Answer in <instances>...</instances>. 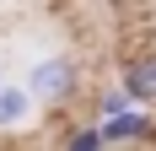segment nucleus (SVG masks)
<instances>
[{"label":"nucleus","instance_id":"2","mask_svg":"<svg viewBox=\"0 0 156 151\" xmlns=\"http://www.w3.org/2000/svg\"><path fill=\"white\" fill-rule=\"evenodd\" d=\"M97 124H102V140H108V146L156 140V119H151L145 103H129V108H119V113H108V119H97Z\"/></svg>","mask_w":156,"mask_h":151},{"label":"nucleus","instance_id":"4","mask_svg":"<svg viewBox=\"0 0 156 151\" xmlns=\"http://www.w3.org/2000/svg\"><path fill=\"white\" fill-rule=\"evenodd\" d=\"M32 103H38V97H32L27 81H22V87H16V81H0V130H22V124L32 119Z\"/></svg>","mask_w":156,"mask_h":151},{"label":"nucleus","instance_id":"3","mask_svg":"<svg viewBox=\"0 0 156 151\" xmlns=\"http://www.w3.org/2000/svg\"><path fill=\"white\" fill-rule=\"evenodd\" d=\"M119 81H124V92L135 97V103L156 108V54H135V60H124Z\"/></svg>","mask_w":156,"mask_h":151},{"label":"nucleus","instance_id":"1","mask_svg":"<svg viewBox=\"0 0 156 151\" xmlns=\"http://www.w3.org/2000/svg\"><path fill=\"white\" fill-rule=\"evenodd\" d=\"M27 87H32V97H38V103L59 108V103H70V97H76L81 70H76V60H70V54H48V60H38V65L27 70Z\"/></svg>","mask_w":156,"mask_h":151},{"label":"nucleus","instance_id":"5","mask_svg":"<svg viewBox=\"0 0 156 151\" xmlns=\"http://www.w3.org/2000/svg\"><path fill=\"white\" fill-rule=\"evenodd\" d=\"M65 146L70 151H97V146H108V140H102V124H86V130H70Z\"/></svg>","mask_w":156,"mask_h":151}]
</instances>
